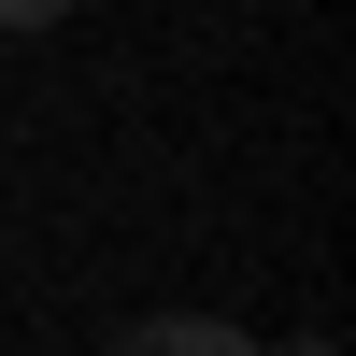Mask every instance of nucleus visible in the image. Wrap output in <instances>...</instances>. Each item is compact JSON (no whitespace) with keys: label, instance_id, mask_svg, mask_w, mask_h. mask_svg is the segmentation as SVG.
I'll list each match as a JSON object with an SVG mask.
<instances>
[{"label":"nucleus","instance_id":"f03ea898","mask_svg":"<svg viewBox=\"0 0 356 356\" xmlns=\"http://www.w3.org/2000/svg\"><path fill=\"white\" fill-rule=\"evenodd\" d=\"M57 15H72V0H0V29H57Z\"/></svg>","mask_w":356,"mask_h":356},{"label":"nucleus","instance_id":"7ed1b4c3","mask_svg":"<svg viewBox=\"0 0 356 356\" xmlns=\"http://www.w3.org/2000/svg\"><path fill=\"white\" fill-rule=\"evenodd\" d=\"M285 356H342V342H285Z\"/></svg>","mask_w":356,"mask_h":356},{"label":"nucleus","instance_id":"f257e3e1","mask_svg":"<svg viewBox=\"0 0 356 356\" xmlns=\"http://www.w3.org/2000/svg\"><path fill=\"white\" fill-rule=\"evenodd\" d=\"M114 356H257V342L228 328V314H143V328L114 342Z\"/></svg>","mask_w":356,"mask_h":356}]
</instances>
